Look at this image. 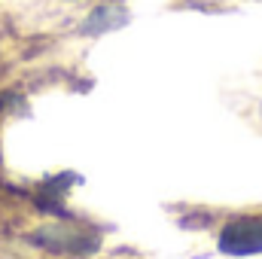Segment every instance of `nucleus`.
I'll use <instances>...</instances> for the list:
<instances>
[{
	"label": "nucleus",
	"mask_w": 262,
	"mask_h": 259,
	"mask_svg": "<svg viewBox=\"0 0 262 259\" xmlns=\"http://www.w3.org/2000/svg\"><path fill=\"white\" fill-rule=\"evenodd\" d=\"M220 247L232 256H247V253H262V217H247L232 223L223 238Z\"/></svg>",
	"instance_id": "1"
}]
</instances>
